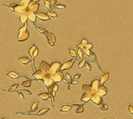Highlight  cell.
Returning a JSON list of instances; mask_svg holds the SVG:
<instances>
[{
  "label": "cell",
  "mask_w": 133,
  "mask_h": 119,
  "mask_svg": "<svg viewBox=\"0 0 133 119\" xmlns=\"http://www.w3.org/2000/svg\"><path fill=\"white\" fill-rule=\"evenodd\" d=\"M61 65L62 64L60 61H53V62H51V64H50V75H53V74L57 73V72H60Z\"/></svg>",
  "instance_id": "obj_1"
},
{
  "label": "cell",
  "mask_w": 133,
  "mask_h": 119,
  "mask_svg": "<svg viewBox=\"0 0 133 119\" xmlns=\"http://www.w3.org/2000/svg\"><path fill=\"white\" fill-rule=\"evenodd\" d=\"M40 71H42L45 76H49L50 75V65H49L47 61H42V62L40 63V68H39Z\"/></svg>",
  "instance_id": "obj_2"
},
{
  "label": "cell",
  "mask_w": 133,
  "mask_h": 119,
  "mask_svg": "<svg viewBox=\"0 0 133 119\" xmlns=\"http://www.w3.org/2000/svg\"><path fill=\"white\" fill-rule=\"evenodd\" d=\"M50 76H51V78L53 79V81L57 82V83H58V82L63 81L64 80V75L61 71L57 72V73L53 74V75H50Z\"/></svg>",
  "instance_id": "obj_3"
},
{
  "label": "cell",
  "mask_w": 133,
  "mask_h": 119,
  "mask_svg": "<svg viewBox=\"0 0 133 119\" xmlns=\"http://www.w3.org/2000/svg\"><path fill=\"white\" fill-rule=\"evenodd\" d=\"M91 102H92L94 104H97V105H99V106H101V105L103 104L102 97L100 96V95L97 94V93L93 94L92 96H91Z\"/></svg>",
  "instance_id": "obj_4"
},
{
  "label": "cell",
  "mask_w": 133,
  "mask_h": 119,
  "mask_svg": "<svg viewBox=\"0 0 133 119\" xmlns=\"http://www.w3.org/2000/svg\"><path fill=\"white\" fill-rule=\"evenodd\" d=\"M45 35H46L47 39H48V42H49V46H55V43H56L55 35H53L52 33H49V32L45 33Z\"/></svg>",
  "instance_id": "obj_5"
},
{
  "label": "cell",
  "mask_w": 133,
  "mask_h": 119,
  "mask_svg": "<svg viewBox=\"0 0 133 119\" xmlns=\"http://www.w3.org/2000/svg\"><path fill=\"white\" fill-rule=\"evenodd\" d=\"M43 84L46 86L48 88L49 87H51L52 86H53V84H54V81H53V79L51 78V76H50V75L49 76H45V77L43 78Z\"/></svg>",
  "instance_id": "obj_6"
},
{
  "label": "cell",
  "mask_w": 133,
  "mask_h": 119,
  "mask_svg": "<svg viewBox=\"0 0 133 119\" xmlns=\"http://www.w3.org/2000/svg\"><path fill=\"white\" fill-rule=\"evenodd\" d=\"M75 59H73L71 61H65L64 63H62L61 68V72L64 71V70H68V69H70V68H72V66L74 65V63H75Z\"/></svg>",
  "instance_id": "obj_7"
},
{
  "label": "cell",
  "mask_w": 133,
  "mask_h": 119,
  "mask_svg": "<svg viewBox=\"0 0 133 119\" xmlns=\"http://www.w3.org/2000/svg\"><path fill=\"white\" fill-rule=\"evenodd\" d=\"M30 35H29V32L26 31L24 33H20L18 35V41L19 42H23V41H26L28 38H29Z\"/></svg>",
  "instance_id": "obj_8"
},
{
  "label": "cell",
  "mask_w": 133,
  "mask_h": 119,
  "mask_svg": "<svg viewBox=\"0 0 133 119\" xmlns=\"http://www.w3.org/2000/svg\"><path fill=\"white\" fill-rule=\"evenodd\" d=\"M90 86H91V87H92L93 89H94V91L97 93L98 89L100 88V87H101V80H99V79H93Z\"/></svg>",
  "instance_id": "obj_9"
},
{
  "label": "cell",
  "mask_w": 133,
  "mask_h": 119,
  "mask_svg": "<svg viewBox=\"0 0 133 119\" xmlns=\"http://www.w3.org/2000/svg\"><path fill=\"white\" fill-rule=\"evenodd\" d=\"M82 89H83L84 93L90 94V95H91V96H92L93 94H95L96 93L95 91H94V89L91 87V86H88V85H83V86H82Z\"/></svg>",
  "instance_id": "obj_10"
},
{
  "label": "cell",
  "mask_w": 133,
  "mask_h": 119,
  "mask_svg": "<svg viewBox=\"0 0 133 119\" xmlns=\"http://www.w3.org/2000/svg\"><path fill=\"white\" fill-rule=\"evenodd\" d=\"M28 8L30 9L31 11L36 13V12L38 11V9H39V3H38V2H34V1H32V2L29 4Z\"/></svg>",
  "instance_id": "obj_11"
},
{
  "label": "cell",
  "mask_w": 133,
  "mask_h": 119,
  "mask_svg": "<svg viewBox=\"0 0 133 119\" xmlns=\"http://www.w3.org/2000/svg\"><path fill=\"white\" fill-rule=\"evenodd\" d=\"M33 76H34V78L36 79V80H43V78L45 77V74L40 70H37L34 73Z\"/></svg>",
  "instance_id": "obj_12"
},
{
  "label": "cell",
  "mask_w": 133,
  "mask_h": 119,
  "mask_svg": "<svg viewBox=\"0 0 133 119\" xmlns=\"http://www.w3.org/2000/svg\"><path fill=\"white\" fill-rule=\"evenodd\" d=\"M36 16H37V18H39L41 20H49V16L48 14H46V13H43V12H36Z\"/></svg>",
  "instance_id": "obj_13"
},
{
  "label": "cell",
  "mask_w": 133,
  "mask_h": 119,
  "mask_svg": "<svg viewBox=\"0 0 133 119\" xmlns=\"http://www.w3.org/2000/svg\"><path fill=\"white\" fill-rule=\"evenodd\" d=\"M107 92H108L107 88L104 87V86H101V87H100L98 89V91H97V94H99V95L101 97H103L107 94Z\"/></svg>",
  "instance_id": "obj_14"
},
{
  "label": "cell",
  "mask_w": 133,
  "mask_h": 119,
  "mask_svg": "<svg viewBox=\"0 0 133 119\" xmlns=\"http://www.w3.org/2000/svg\"><path fill=\"white\" fill-rule=\"evenodd\" d=\"M24 9H25V8H24V7H23L21 5H17V6L14 8V9H13L12 11L15 12L16 14H20H20H23V10H24Z\"/></svg>",
  "instance_id": "obj_15"
},
{
  "label": "cell",
  "mask_w": 133,
  "mask_h": 119,
  "mask_svg": "<svg viewBox=\"0 0 133 119\" xmlns=\"http://www.w3.org/2000/svg\"><path fill=\"white\" fill-rule=\"evenodd\" d=\"M109 77H110V75H109V73H104L102 76H101V86H103V84L104 83H106V82L109 80Z\"/></svg>",
  "instance_id": "obj_16"
},
{
  "label": "cell",
  "mask_w": 133,
  "mask_h": 119,
  "mask_svg": "<svg viewBox=\"0 0 133 119\" xmlns=\"http://www.w3.org/2000/svg\"><path fill=\"white\" fill-rule=\"evenodd\" d=\"M7 76L12 79H17L20 77V75H19L17 72H15V71H10V72H9V73L7 74Z\"/></svg>",
  "instance_id": "obj_17"
},
{
  "label": "cell",
  "mask_w": 133,
  "mask_h": 119,
  "mask_svg": "<svg viewBox=\"0 0 133 119\" xmlns=\"http://www.w3.org/2000/svg\"><path fill=\"white\" fill-rule=\"evenodd\" d=\"M90 101H91V95L87 94V93H84L83 96L81 97V102H90Z\"/></svg>",
  "instance_id": "obj_18"
},
{
  "label": "cell",
  "mask_w": 133,
  "mask_h": 119,
  "mask_svg": "<svg viewBox=\"0 0 133 119\" xmlns=\"http://www.w3.org/2000/svg\"><path fill=\"white\" fill-rule=\"evenodd\" d=\"M38 97H39L41 100H43V101H48V100L50 98V97H49V93H46V92H43V93L38 94Z\"/></svg>",
  "instance_id": "obj_19"
},
{
  "label": "cell",
  "mask_w": 133,
  "mask_h": 119,
  "mask_svg": "<svg viewBox=\"0 0 133 119\" xmlns=\"http://www.w3.org/2000/svg\"><path fill=\"white\" fill-rule=\"evenodd\" d=\"M19 61L23 64H28V63H30L31 60H30L28 57H20V58L19 59Z\"/></svg>",
  "instance_id": "obj_20"
},
{
  "label": "cell",
  "mask_w": 133,
  "mask_h": 119,
  "mask_svg": "<svg viewBox=\"0 0 133 119\" xmlns=\"http://www.w3.org/2000/svg\"><path fill=\"white\" fill-rule=\"evenodd\" d=\"M73 106H74V105H67V104L62 105L61 108V112H69V111L72 109Z\"/></svg>",
  "instance_id": "obj_21"
},
{
  "label": "cell",
  "mask_w": 133,
  "mask_h": 119,
  "mask_svg": "<svg viewBox=\"0 0 133 119\" xmlns=\"http://www.w3.org/2000/svg\"><path fill=\"white\" fill-rule=\"evenodd\" d=\"M49 111V108H43V109H41V110L39 111L37 113H35V114H36V115H44V114H46Z\"/></svg>",
  "instance_id": "obj_22"
},
{
  "label": "cell",
  "mask_w": 133,
  "mask_h": 119,
  "mask_svg": "<svg viewBox=\"0 0 133 119\" xmlns=\"http://www.w3.org/2000/svg\"><path fill=\"white\" fill-rule=\"evenodd\" d=\"M27 20H28V17H27L25 14H20V21L23 23V24H25V22L27 21Z\"/></svg>",
  "instance_id": "obj_23"
},
{
  "label": "cell",
  "mask_w": 133,
  "mask_h": 119,
  "mask_svg": "<svg viewBox=\"0 0 133 119\" xmlns=\"http://www.w3.org/2000/svg\"><path fill=\"white\" fill-rule=\"evenodd\" d=\"M31 2H32L31 0H21V1H20V5L23 7H24V8H26V7L29 6V4L31 3Z\"/></svg>",
  "instance_id": "obj_24"
},
{
  "label": "cell",
  "mask_w": 133,
  "mask_h": 119,
  "mask_svg": "<svg viewBox=\"0 0 133 119\" xmlns=\"http://www.w3.org/2000/svg\"><path fill=\"white\" fill-rule=\"evenodd\" d=\"M69 54H70V56L72 57L73 59H75L76 58V55H77V52H75V50H72V49H69Z\"/></svg>",
  "instance_id": "obj_25"
},
{
  "label": "cell",
  "mask_w": 133,
  "mask_h": 119,
  "mask_svg": "<svg viewBox=\"0 0 133 119\" xmlns=\"http://www.w3.org/2000/svg\"><path fill=\"white\" fill-rule=\"evenodd\" d=\"M38 104H39V102H35L34 103H33V105H32V108H31V111L30 112H35V111H36V109H37V107H38Z\"/></svg>",
  "instance_id": "obj_26"
},
{
  "label": "cell",
  "mask_w": 133,
  "mask_h": 119,
  "mask_svg": "<svg viewBox=\"0 0 133 119\" xmlns=\"http://www.w3.org/2000/svg\"><path fill=\"white\" fill-rule=\"evenodd\" d=\"M77 55L78 57L81 59L83 58V55H84V52H83V50H82V49H80V47H77Z\"/></svg>",
  "instance_id": "obj_27"
},
{
  "label": "cell",
  "mask_w": 133,
  "mask_h": 119,
  "mask_svg": "<svg viewBox=\"0 0 133 119\" xmlns=\"http://www.w3.org/2000/svg\"><path fill=\"white\" fill-rule=\"evenodd\" d=\"M76 113H82L84 112V107L82 106V105H78L77 106V109H76Z\"/></svg>",
  "instance_id": "obj_28"
},
{
  "label": "cell",
  "mask_w": 133,
  "mask_h": 119,
  "mask_svg": "<svg viewBox=\"0 0 133 119\" xmlns=\"http://www.w3.org/2000/svg\"><path fill=\"white\" fill-rule=\"evenodd\" d=\"M21 85H23V87H29L30 86H31V80H25V81H23V83H21Z\"/></svg>",
  "instance_id": "obj_29"
},
{
  "label": "cell",
  "mask_w": 133,
  "mask_h": 119,
  "mask_svg": "<svg viewBox=\"0 0 133 119\" xmlns=\"http://www.w3.org/2000/svg\"><path fill=\"white\" fill-rule=\"evenodd\" d=\"M35 50H36V46H35V45H33L32 47L29 50V55L31 56V57H33V54H34V52H35Z\"/></svg>",
  "instance_id": "obj_30"
},
{
  "label": "cell",
  "mask_w": 133,
  "mask_h": 119,
  "mask_svg": "<svg viewBox=\"0 0 133 119\" xmlns=\"http://www.w3.org/2000/svg\"><path fill=\"white\" fill-rule=\"evenodd\" d=\"M44 4H45V7H46L47 9H51V7H52V5H51V3H50V1H48V0H45V2H44Z\"/></svg>",
  "instance_id": "obj_31"
},
{
  "label": "cell",
  "mask_w": 133,
  "mask_h": 119,
  "mask_svg": "<svg viewBox=\"0 0 133 119\" xmlns=\"http://www.w3.org/2000/svg\"><path fill=\"white\" fill-rule=\"evenodd\" d=\"M86 62H87L86 61H84V60H81V61H79V63H78V68H79V69H81V68L85 67V64H86Z\"/></svg>",
  "instance_id": "obj_32"
},
{
  "label": "cell",
  "mask_w": 133,
  "mask_h": 119,
  "mask_svg": "<svg viewBox=\"0 0 133 119\" xmlns=\"http://www.w3.org/2000/svg\"><path fill=\"white\" fill-rule=\"evenodd\" d=\"M27 31V26H26V24H23V26H21L19 29V34H20V33H24Z\"/></svg>",
  "instance_id": "obj_33"
},
{
  "label": "cell",
  "mask_w": 133,
  "mask_h": 119,
  "mask_svg": "<svg viewBox=\"0 0 133 119\" xmlns=\"http://www.w3.org/2000/svg\"><path fill=\"white\" fill-rule=\"evenodd\" d=\"M48 15H49V17H51V18H56V17H57V14H56L54 11H51V10H49V12H48Z\"/></svg>",
  "instance_id": "obj_34"
},
{
  "label": "cell",
  "mask_w": 133,
  "mask_h": 119,
  "mask_svg": "<svg viewBox=\"0 0 133 119\" xmlns=\"http://www.w3.org/2000/svg\"><path fill=\"white\" fill-rule=\"evenodd\" d=\"M51 88H52V90H53V91L56 93V92H57V90H58V88H59L58 84H57V83H54V84H53V86L51 87Z\"/></svg>",
  "instance_id": "obj_35"
},
{
  "label": "cell",
  "mask_w": 133,
  "mask_h": 119,
  "mask_svg": "<svg viewBox=\"0 0 133 119\" xmlns=\"http://www.w3.org/2000/svg\"><path fill=\"white\" fill-rule=\"evenodd\" d=\"M66 8L65 5H61V4H59V5H56L55 6V9H64Z\"/></svg>",
  "instance_id": "obj_36"
},
{
  "label": "cell",
  "mask_w": 133,
  "mask_h": 119,
  "mask_svg": "<svg viewBox=\"0 0 133 119\" xmlns=\"http://www.w3.org/2000/svg\"><path fill=\"white\" fill-rule=\"evenodd\" d=\"M65 75V78H66V80L68 82H72L73 78H72V76H70V74H64Z\"/></svg>",
  "instance_id": "obj_37"
},
{
  "label": "cell",
  "mask_w": 133,
  "mask_h": 119,
  "mask_svg": "<svg viewBox=\"0 0 133 119\" xmlns=\"http://www.w3.org/2000/svg\"><path fill=\"white\" fill-rule=\"evenodd\" d=\"M81 77V75L80 74H76L74 77H73V80H76V81H78V79Z\"/></svg>",
  "instance_id": "obj_38"
},
{
  "label": "cell",
  "mask_w": 133,
  "mask_h": 119,
  "mask_svg": "<svg viewBox=\"0 0 133 119\" xmlns=\"http://www.w3.org/2000/svg\"><path fill=\"white\" fill-rule=\"evenodd\" d=\"M36 28H37V30L39 31V33H41V34H44V35H45V33L47 32L44 28H41V27H36Z\"/></svg>",
  "instance_id": "obj_39"
},
{
  "label": "cell",
  "mask_w": 133,
  "mask_h": 119,
  "mask_svg": "<svg viewBox=\"0 0 133 119\" xmlns=\"http://www.w3.org/2000/svg\"><path fill=\"white\" fill-rule=\"evenodd\" d=\"M85 68L87 70V71H91V66H90V64L88 62H86L85 64Z\"/></svg>",
  "instance_id": "obj_40"
},
{
  "label": "cell",
  "mask_w": 133,
  "mask_h": 119,
  "mask_svg": "<svg viewBox=\"0 0 133 119\" xmlns=\"http://www.w3.org/2000/svg\"><path fill=\"white\" fill-rule=\"evenodd\" d=\"M86 47H87V50H91V49L93 47V44H91V43H87V45H86Z\"/></svg>",
  "instance_id": "obj_41"
},
{
  "label": "cell",
  "mask_w": 133,
  "mask_h": 119,
  "mask_svg": "<svg viewBox=\"0 0 133 119\" xmlns=\"http://www.w3.org/2000/svg\"><path fill=\"white\" fill-rule=\"evenodd\" d=\"M17 5H18V4H16V3H11V4H9V9H11V10H13V9H14V8L17 6Z\"/></svg>",
  "instance_id": "obj_42"
},
{
  "label": "cell",
  "mask_w": 133,
  "mask_h": 119,
  "mask_svg": "<svg viewBox=\"0 0 133 119\" xmlns=\"http://www.w3.org/2000/svg\"><path fill=\"white\" fill-rule=\"evenodd\" d=\"M108 109V106L106 104H102L101 106V111H106Z\"/></svg>",
  "instance_id": "obj_43"
},
{
  "label": "cell",
  "mask_w": 133,
  "mask_h": 119,
  "mask_svg": "<svg viewBox=\"0 0 133 119\" xmlns=\"http://www.w3.org/2000/svg\"><path fill=\"white\" fill-rule=\"evenodd\" d=\"M18 87H19V84H14V85H12L11 87H10V90H15Z\"/></svg>",
  "instance_id": "obj_44"
},
{
  "label": "cell",
  "mask_w": 133,
  "mask_h": 119,
  "mask_svg": "<svg viewBox=\"0 0 133 119\" xmlns=\"http://www.w3.org/2000/svg\"><path fill=\"white\" fill-rule=\"evenodd\" d=\"M128 112H129L130 114H132V115H133V106H131V105H128Z\"/></svg>",
  "instance_id": "obj_45"
},
{
  "label": "cell",
  "mask_w": 133,
  "mask_h": 119,
  "mask_svg": "<svg viewBox=\"0 0 133 119\" xmlns=\"http://www.w3.org/2000/svg\"><path fill=\"white\" fill-rule=\"evenodd\" d=\"M81 43L83 44V45H85V46H86V45H87L88 42H87V40L86 39V38H83V39L81 40Z\"/></svg>",
  "instance_id": "obj_46"
},
{
  "label": "cell",
  "mask_w": 133,
  "mask_h": 119,
  "mask_svg": "<svg viewBox=\"0 0 133 119\" xmlns=\"http://www.w3.org/2000/svg\"><path fill=\"white\" fill-rule=\"evenodd\" d=\"M50 3H51L52 6L55 7L57 5V0H50Z\"/></svg>",
  "instance_id": "obj_47"
},
{
  "label": "cell",
  "mask_w": 133,
  "mask_h": 119,
  "mask_svg": "<svg viewBox=\"0 0 133 119\" xmlns=\"http://www.w3.org/2000/svg\"><path fill=\"white\" fill-rule=\"evenodd\" d=\"M18 94H19V98H20V99L24 100V96H23V94H21V93L19 92V93H18Z\"/></svg>",
  "instance_id": "obj_48"
},
{
  "label": "cell",
  "mask_w": 133,
  "mask_h": 119,
  "mask_svg": "<svg viewBox=\"0 0 133 119\" xmlns=\"http://www.w3.org/2000/svg\"><path fill=\"white\" fill-rule=\"evenodd\" d=\"M78 81H76V80H72V82H71V84L73 85H75V84H77Z\"/></svg>",
  "instance_id": "obj_49"
},
{
  "label": "cell",
  "mask_w": 133,
  "mask_h": 119,
  "mask_svg": "<svg viewBox=\"0 0 133 119\" xmlns=\"http://www.w3.org/2000/svg\"><path fill=\"white\" fill-rule=\"evenodd\" d=\"M24 92H26V93H27V94H28V95H31V92H30V91H27V90H24Z\"/></svg>",
  "instance_id": "obj_50"
},
{
  "label": "cell",
  "mask_w": 133,
  "mask_h": 119,
  "mask_svg": "<svg viewBox=\"0 0 133 119\" xmlns=\"http://www.w3.org/2000/svg\"><path fill=\"white\" fill-rule=\"evenodd\" d=\"M33 1H34V2H39L40 0H33Z\"/></svg>",
  "instance_id": "obj_51"
},
{
  "label": "cell",
  "mask_w": 133,
  "mask_h": 119,
  "mask_svg": "<svg viewBox=\"0 0 133 119\" xmlns=\"http://www.w3.org/2000/svg\"><path fill=\"white\" fill-rule=\"evenodd\" d=\"M1 119H7V118H5V117H2V118H1Z\"/></svg>",
  "instance_id": "obj_52"
},
{
  "label": "cell",
  "mask_w": 133,
  "mask_h": 119,
  "mask_svg": "<svg viewBox=\"0 0 133 119\" xmlns=\"http://www.w3.org/2000/svg\"><path fill=\"white\" fill-rule=\"evenodd\" d=\"M111 119H114V118H111Z\"/></svg>",
  "instance_id": "obj_53"
}]
</instances>
